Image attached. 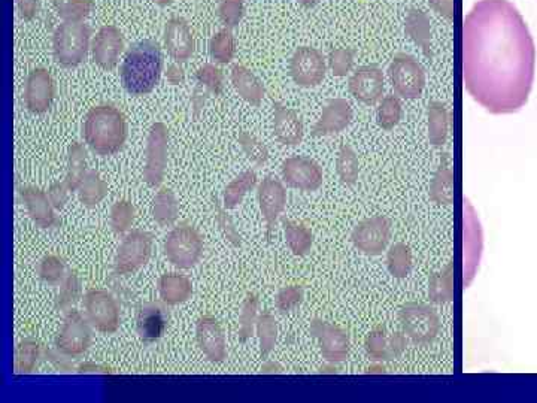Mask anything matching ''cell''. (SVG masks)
I'll list each match as a JSON object with an SVG mask.
<instances>
[{
	"mask_svg": "<svg viewBox=\"0 0 537 403\" xmlns=\"http://www.w3.org/2000/svg\"><path fill=\"white\" fill-rule=\"evenodd\" d=\"M536 45L517 6L479 0L463 21V83L491 114H514L529 102Z\"/></svg>",
	"mask_w": 537,
	"mask_h": 403,
	"instance_id": "obj_1",
	"label": "cell"
},
{
	"mask_svg": "<svg viewBox=\"0 0 537 403\" xmlns=\"http://www.w3.org/2000/svg\"><path fill=\"white\" fill-rule=\"evenodd\" d=\"M162 69L163 57L159 44L145 39L127 50L121 63V83L130 95H148L159 84Z\"/></svg>",
	"mask_w": 537,
	"mask_h": 403,
	"instance_id": "obj_2",
	"label": "cell"
},
{
	"mask_svg": "<svg viewBox=\"0 0 537 403\" xmlns=\"http://www.w3.org/2000/svg\"><path fill=\"white\" fill-rule=\"evenodd\" d=\"M83 136L87 147L97 156H114L126 144V117L109 103L94 106L87 114Z\"/></svg>",
	"mask_w": 537,
	"mask_h": 403,
	"instance_id": "obj_3",
	"label": "cell"
},
{
	"mask_svg": "<svg viewBox=\"0 0 537 403\" xmlns=\"http://www.w3.org/2000/svg\"><path fill=\"white\" fill-rule=\"evenodd\" d=\"M91 30L84 21H65L53 36V54L57 65L75 68L86 60L90 50Z\"/></svg>",
	"mask_w": 537,
	"mask_h": 403,
	"instance_id": "obj_4",
	"label": "cell"
},
{
	"mask_svg": "<svg viewBox=\"0 0 537 403\" xmlns=\"http://www.w3.org/2000/svg\"><path fill=\"white\" fill-rule=\"evenodd\" d=\"M399 321L403 333L415 344L430 345L438 339L442 323L429 303L406 302L400 306Z\"/></svg>",
	"mask_w": 537,
	"mask_h": 403,
	"instance_id": "obj_5",
	"label": "cell"
},
{
	"mask_svg": "<svg viewBox=\"0 0 537 403\" xmlns=\"http://www.w3.org/2000/svg\"><path fill=\"white\" fill-rule=\"evenodd\" d=\"M205 251L202 235L190 223H181L171 230L165 241V256L175 268L193 269Z\"/></svg>",
	"mask_w": 537,
	"mask_h": 403,
	"instance_id": "obj_6",
	"label": "cell"
},
{
	"mask_svg": "<svg viewBox=\"0 0 537 403\" xmlns=\"http://www.w3.org/2000/svg\"><path fill=\"white\" fill-rule=\"evenodd\" d=\"M391 86L399 98L414 101L423 95L426 87V72L411 54L399 53L394 56L390 69Z\"/></svg>",
	"mask_w": 537,
	"mask_h": 403,
	"instance_id": "obj_7",
	"label": "cell"
},
{
	"mask_svg": "<svg viewBox=\"0 0 537 403\" xmlns=\"http://www.w3.org/2000/svg\"><path fill=\"white\" fill-rule=\"evenodd\" d=\"M153 254V235L145 230H132L121 242L114 260L118 277L135 274L150 262Z\"/></svg>",
	"mask_w": 537,
	"mask_h": 403,
	"instance_id": "obj_8",
	"label": "cell"
},
{
	"mask_svg": "<svg viewBox=\"0 0 537 403\" xmlns=\"http://www.w3.org/2000/svg\"><path fill=\"white\" fill-rule=\"evenodd\" d=\"M56 350L69 359L83 357L91 347V324L77 309L66 311L62 329L57 333Z\"/></svg>",
	"mask_w": 537,
	"mask_h": 403,
	"instance_id": "obj_9",
	"label": "cell"
},
{
	"mask_svg": "<svg viewBox=\"0 0 537 403\" xmlns=\"http://www.w3.org/2000/svg\"><path fill=\"white\" fill-rule=\"evenodd\" d=\"M393 236V223L385 215H373L360 221L351 233V241L358 253L378 257L387 250Z\"/></svg>",
	"mask_w": 537,
	"mask_h": 403,
	"instance_id": "obj_10",
	"label": "cell"
},
{
	"mask_svg": "<svg viewBox=\"0 0 537 403\" xmlns=\"http://www.w3.org/2000/svg\"><path fill=\"white\" fill-rule=\"evenodd\" d=\"M84 309L91 327L103 335H114L121 324L120 305L117 299L102 289H91L84 296Z\"/></svg>",
	"mask_w": 537,
	"mask_h": 403,
	"instance_id": "obj_11",
	"label": "cell"
},
{
	"mask_svg": "<svg viewBox=\"0 0 537 403\" xmlns=\"http://www.w3.org/2000/svg\"><path fill=\"white\" fill-rule=\"evenodd\" d=\"M169 130L166 124L154 123L148 132L147 160H145L144 181L148 187H160L165 181L168 169Z\"/></svg>",
	"mask_w": 537,
	"mask_h": 403,
	"instance_id": "obj_12",
	"label": "cell"
},
{
	"mask_svg": "<svg viewBox=\"0 0 537 403\" xmlns=\"http://www.w3.org/2000/svg\"><path fill=\"white\" fill-rule=\"evenodd\" d=\"M309 333L317 341L321 356L327 363L339 365L350 357V335L342 327L317 318L309 326Z\"/></svg>",
	"mask_w": 537,
	"mask_h": 403,
	"instance_id": "obj_13",
	"label": "cell"
},
{
	"mask_svg": "<svg viewBox=\"0 0 537 403\" xmlns=\"http://www.w3.org/2000/svg\"><path fill=\"white\" fill-rule=\"evenodd\" d=\"M288 72L296 86L312 89L326 78V60L317 48L300 47L291 56Z\"/></svg>",
	"mask_w": 537,
	"mask_h": 403,
	"instance_id": "obj_14",
	"label": "cell"
},
{
	"mask_svg": "<svg viewBox=\"0 0 537 403\" xmlns=\"http://www.w3.org/2000/svg\"><path fill=\"white\" fill-rule=\"evenodd\" d=\"M484 250V235L475 208L469 201L464 202V287L472 284L481 263Z\"/></svg>",
	"mask_w": 537,
	"mask_h": 403,
	"instance_id": "obj_15",
	"label": "cell"
},
{
	"mask_svg": "<svg viewBox=\"0 0 537 403\" xmlns=\"http://www.w3.org/2000/svg\"><path fill=\"white\" fill-rule=\"evenodd\" d=\"M281 174L284 183L299 192H317L324 183L323 169L309 157H288L282 162Z\"/></svg>",
	"mask_w": 537,
	"mask_h": 403,
	"instance_id": "obj_16",
	"label": "cell"
},
{
	"mask_svg": "<svg viewBox=\"0 0 537 403\" xmlns=\"http://www.w3.org/2000/svg\"><path fill=\"white\" fill-rule=\"evenodd\" d=\"M197 347L211 363L227 359L226 335L220 321L211 314L202 315L196 324Z\"/></svg>",
	"mask_w": 537,
	"mask_h": 403,
	"instance_id": "obj_17",
	"label": "cell"
},
{
	"mask_svg": "<svg viewBox=\"0 0 537 403\" xmlns=\"http://www.w3.org/2000/svg\"><path fill=\"white\" fill-rule=\"evenodd\" d=\"M257 201H259L260 211L265 218L266 238L270 241V235H272L273 229H275L285 206H287V190L281 181L266 177L257 186Z\"/></svg>",
	"mask_w": 537,
	"mask_h": 403,
	"instance_id": "obj_18",
	"label": "cell"
},
{
	"mask_svg": "<svg viewBox=\"0 0 537 403\" xmlns=\"http://www.w3.org/2000/svg\"><path fill=\"white\" fill-rule=\"evenodd\" d=\"M364 350L372 362H393L405 353L406 338L402 333H390L385 327H375L364 339Z\"/></svg>",
	"mask_w": 537,
	"mask_h": 403,
	"instance_id": "obj_19",
	"label": "cell"
},
{
	"mask_svg": "<svg viewBox=\"0 0 537 403\" xmlns=\"http://www.w3.org/2000/svg\"><path fill=\"white\" fill-rule=\"evenodd\" d=\"M384 87V72L376 65L361 66L348 83L353 98L369 106L381 102Z\"/></svg>",
	"mask_w": 537,
	"mask_h": 403,
	"instance_id": "obj_20",
	"label": "cell"
},
{
	"mask_svg": "<svg viewBox=\"0 0 537 403\" xmlns=\"http://www.w3.org/2000/svg\"><path fill=\"white\" fill-rule=\"evenodd\" d=\"M166 303L148 302L139 306L136 315V332L144 344L150 345L165 335L169 326V312Z\"/></svg>",
	"mask_w": 537,
	"mask_h": 403,
	"instance_id": "obj_21",
	"label": "cell"
},
{
	"mask_svg": "<svg viewBox=\"0 0 537 403\" xmlns=\"http://www.w3.org/2000/svg\"><path fill=\"white\" fill-rule=\"evenodd\" d=\"M123 50V35L115 26H103L91 42L94 63L105 71L117 68Z\"/></svg>",
	"mask_w": 537,
	"mask_h": 403,
	"instance_id": "obj_22",
	"label": "cell"
},
{
	"mask_svg": "<svg viewBox=\"0 0 537 403\" xmlns=\"http://www.w3.org/2000/svg\"><path fill=\"white\" fill-rule=\"evenodd\" d=\"M54 81L50 72L44 68H36L30 72L24 90V103L33 114H44L54 101Z\"/></svg>",
	"mask_w": 537,
	"mask_h": 403,
	"instance_id": "obj_23",
	"label": "cell"
},
{
	"mask_svg": "<svg viewBox=\"0 0 537 403\" xmlns=\"http://www.w3.org/2000/svg\"><path fill=\"white\" fill-rule=\"evenodd\" d=\"M351 121H353V108L350 102L342 98L332 99L324 106L320 118L312 127V136L323 138L338 135L350 126Z\"/></svg>",
	"mask_w": 537,
	"mask_h": 403,
	"instance_id": "obj_24",
	"label": "cell"
},
{
	"mask_svg": "<svg viewBox=\"0 0 537 403\" xmlns=\"http://www.w3.org/2000/svg\"><path fill=\"white\" fill-rule=\"evenodd\" d=\"M21 201L26 205L27 212L33 223L39 229H57L62 224L60 218L54 212L53 203L48 198V193L38 187H23L20 189Z\"/></svg>",
	"mask_w": 537,
	"mask_h": 403,
	"instance_id": "obj_25",
	"label": "cell"
},
{
	"mask_svg": "<svg viewBox=\"0 0 537 403\" xmlns=\"http://www.w3.org/2000/svg\"><path fill=\"white\" fill-rule=\"evenodd\" d=\"M166 51L177 63H184L193 56L194 38L190 27L182 18H171L166 23L163 33Z\"/></svg>",
	"mask_w": 537,
	"mask_h": 403,
	"instance_id": "obj_26",
	"label": "cell"
},
{
	"mask_svg": "<svg viewBox=\"0 0 537 403\" xmlns=\"http://www.w3.org/2000/svg\"><path fill=\"white\" fill-rule=\"evenodd\" d=\"M303 123L294 109L273 103V135L287 147H296L303 139Z\"/></svg>",
	"mask_w": 537,
	"mask_h": 403,
	"instance_id": "obj_27",
	"label": "cell"
},
{
	"mask_svg": "<svg viewBox=\"0 0 537 403\" xmlns=\"http://www.w3.org/2000/svg\"><path fill=\"white\" fill-rule=\"evenodd\" d=\"M429 198L436 205L449 206L454 203V171L448 153L442 156L433 180L430 181Z\"/></svg>",
	"mask_w": 537,
	"mask_h": 403,
	"instance_id": "obj_28",
	"label": "cell"
},
{
	"mask_svg": "<svg viewBox=\"0 0 537 403\" xmlns=\"http://www.w3.org/2000/svg\"><path fill=\"white\" fill-rule=\"evenodd\" d=\"M232 84L236 93L244 99L245 102L253 106L262 105L265 99V86L262 81L242 65H236L232 69Z\"/></svg>",
	"mask_w": 537,
	"mask_h": 403,
	"instance_id": "obj_29",
	"label": "cell"
},
{
	"mask_svg": "<svg viewBox=\"0 0 537 403\" xmlns=\"http://www.w3.org/2000/svg\"><path fill=\"white\" fill-rule=\"evenodd\" d=\"M159 292L162 302L168 306L185 303L193 296V284L184 275L165 274L159 280Z\"/></svg>",
	"mask_w": 537,
	"mask_h": 403,
	"instance_id": "obj_30",
	"label": "cell"
},
{
	"mask_svg": "<svg viewBox=\"0 0 537 403\" xmlns=\"http://www.w3.org/2000/svg\"><path fill=\"white\" fill-rule=\"evenodd\" d=\"M427 130H429V142L433 147H444L451 127V117L447 106L442 102H432L427 109Z\"/></svg>",
	"mask_w": 537,
	"mask_h": 403,
	"instance_id": "obj_31",
	"label": "cell"
},
{
	"mask_svg": "<svg viewBox=\"0 0 537 403\" xmlns=\"http://www.w3.org/2000/svg\"><path fill=\"white\" fill-rule=\"evenodd\" d=\"M41 359H45V347L33 338H26L15 350V375H29L36 371Z\"/></svg>",
	"mask_w": 537,
	"mask_h": 403,
	"instance_id": "obj_32",
	"label": "cell"
},
{
	"mask_svg": "<svg viewBox=\"0 0 537 403\" xmlns=\"http://www.w3.org/2000/svg\"><path fill=\"white\" fill-rule=\"evenodd\" d=\"M282 227H284L285 242L291 253L297 257L308 256L314 245L312 230L303 223H296L287 218H282Z\"/></svg>",
	"mask_w": 537,
	"mask_h": 403,
	"instance_id": "obj_33",
	"label": "cell"
},
{
	"mask_svg": "<svg viewBox=\"0 0 537 403\" xmlns=\"http://www.w3.org/2000/svg\"><path fill=\"white\" fill-rule=\"evenodd\" d=\"M430 302L444 305L454 299V265L447 263L441 271L433 272L429 277Z\"/></svg>",
	"mask_w": 537,
	"mask_h": 403,
	"instance_id": "obj_34",
	"label": "cell"
},
{
	"mask_svg": "<svg viewBox=\"0 0 537 403\" xmlns=\"http://www.w3.org/2000/svg\"><path fill=\"white\" fill-rule=\"evenodd\" d=\"M151 215L160 227H172L177 223L179 203L177 196L171 189H162L157 193L153 206H151Z\"/></svg>",
	"mask_w": 537,
	"mask_h": 403,
	"instance_id": "obj_35",
	"label": "cell"
},
{
	"mask_svg": "<svg viewBox=\"0 0 537 403\" xmlns=\"http://www.w3.org/2000/svg\"><path fill=\"white\" fill-rule=\"evenodd\" d=\"M87 151L83 144L74 142L68 151V172L65 183L71 192H78L87 175Z\"/></svg>",
	"mask_w": 537,
	"mask_h": 403,
	"instance_id": "obj_36",
	"label": "cell"
},
{
	"mask_svg": "<svg viewBox=\"0 0 537 403\" xmlns=\"http://www.w3.org/2000/svg\"><path fill=\"white\" fill-rule=\"evenodd\" d=\"M257 183H259V178H257L256 172H242V174L239 175V177H236L232 183L227 184L223 195L224 208L235 209L236 206L241 205L245 196L256 189Z\"/></svg>",
	"mask_w": 537,
	"mask_h": 403,
	"instance_id": "obj_37",
	"label": "cell"
},
{
	"mask_svg": "<svg viewBox=\"0 0 537 403\" xmlns=\"http://www.w3.org/2000/svg\"><path fill=\"white\" fill-rule=\"evenodd\" d=\"M412 265H414V259H412V251L408 245L396 242L388 248L387 269L391 277L403 280L411 274Z\"/></svg>",
	"mask_w": 537,
	"mask_h": 403,
	"instance_id": "obj_38",
	"label": "cell"
},
{
	"mask_svg": "<svg viewBox=\"0 0 537 403\" xmlns=\"http://www.w3.org/2000/svg\"><path fill=\"white\" fill-rule=\"evenodd\" d=\"M108 183L96 171L87 172L83 184L78 189V199L87 208H96L108 196Z\"/></svg>",
	"mask_w": 537,
	"mask_h": 403,
	"instance_id": "obj_39",
	"label": "cell"
},
{
	"mask_svg": "<svg viewBox=\"0 0 537 403\" xmlns=\"http://www.w3.org/2000/svg\"><path fill=\"white\" fill-rule=\"evenodd\" d=\"M256 335L259 338L260 359L266 362V360H269L270 354L275 350L276 341H278V323H276V318L270 312H263V314L259 315Z\"/></svg>",
	"mask_w": 537,
	"mask_h": 403,
	"instance_id": "obj_40",
	"label": "cell"
},
{
	"mask_svg": "<svg viewBox=\"0 0 537 403\" xmlns=\"http://www.w3.org/2000/svg\"><path fill=\"white\" fill-rule=\"evenodd\" d=\"M259 296L256 293H248L242 305L241 315H239V342L247 344L256 332L257 321H259Z\"/></svg>",
	"mask_w": 537,
	"mask_h": 403,
	"instance_id": "obj_41",
	"label": "cell"
},
{
	"mask_svg": "<svg viewBox=\"0 0 537 403\" xmlns=\"http://www.w3.org/2000/svg\"><path fill=\"white\" fill-rule=\"evenodd\" d=\"M336 172L345 186H354L360 177V160L351 145H342L336 157Z\"/></svg>",
	"mask_w": 537,
	"mask_h": 403,
	"instance_id": "obj_42",
	"label": "cell"
},
{
	"mask_svg": "<svg viewBox=\"0 0 537 403\" xmlns=\"http://www.w3.org/2000/svg\"><path fill=\"white\" fill-rule=\"evenodd\" d=\"M81 293H83V286H81L80 275L75 271H69L63 283L60 284V292L54 303L57 311H69L75 303L80 301Z\"/></svg>",
	"mask_w": 537,
	"mask_h": 403,
	"instance_id": "obj_43",
	"label": "cell"
},
{
	"mask_svg": "<svg viewBox=\"0 0 537 403\" xmlns=\"http://www.w3.org/2000/svg\"><path fill=\"white\" fill-rule=\"evenodd\" d=\"M402 102H400L399 96L388 95L379 102L378 109H376V121L378 126L385 132H390L397 124L402 120Z\"/></svg>",
	"mask_w": 537,
	"mask_h": 403,
	"instance_id": "obj_44",
	"label": "cell"
},
{
	"mask_svg": "<svg viewBox=\"0 0 537 403\" xmlns=\"http://www.w3.org/2000/svg\"><path fill=\"white\" fill-rule=\"evenodd\" d=\"M406 32L415 44L430 53V20L423 11H412L406 18Z\"/></svg>",
	"mask_w": 537,
	"mask_h": 403,
	"instance_id": "obj_45",
	"label": "cell"
},
{
	"mask_svg": "<svg viewBox=\"0 0 537 403\" xmlns=\"http://www.w3.org/2000/svg\"><path fill=\"white\" fill-rule=\"evenodd\" d=\"M209 54H211L212 60L220 65L232 62L233 56H235V36H233L232 30H220L217 35L212 36L211 41H209Z\"/></svg>",
	"mask_w": 537,
	"mask_h": 403,
	"instance_id": "obj_46",
	"label": "cell"
},
{
	"mask_svg": "<svg viewBox=\"0 0 537 403\" xmlns=\"http://www.w3.org/2000/svg\"><path fill=\"white\" fill-rule=\"evenodd\" d=\"M136 209L129 201H118L112 205L111 214H109V223H111L112 232L115 235H124L132 229L135 223Z\"/></svg>",
	"mask_w": 537,
	"mask_h": 403,
	"instance_id": "obj_47",
	"label": "cell"
},
{
	"mask_svg": "<svg viewBox=\"0 0 537 403\" xmlns=\"http://www.w3.org/2000/svg\"><path fill=\"white\" fill-rule=\"evenodd\" d=\"M212 208H214V217L217 220L218 227L223 233L224 239L232 245L233 248L242 247V236L236 229L235 221L227 214V209L217 198H212Z\"/></svg>",
	"mask_w": 537,
	"mask_h": 403,
	"instance_id": "obj_48",
	"label": "cell"
},
{
	"mask_svg": "<svg viewBox=\"0 0 537 403\" xmlns=\"http://www.w3.org/2000/svg\"><path fill=\"white\" fill-rule=\"evenodd\" d=\"M53 3L65 21H83L93 8V0H53Z\"/></svg>",
	"mask_w": 537,
	"mask_h": 403,
	"instance_id": "obj_49",
	"label": "cell"
},
{
	"mask_svg": "<svg viewBox=\"0 0 537 403\" xmlns=\"http://www.w3.org/2000/svg\"><path fill=\"white\" fill-rule=\"evenodd\" d=\"M65 277V263L60 257L45 256L39 263V278L48 286H59Z\"/></svg>",
	"mask_w": 537,
	"mask_h": 403,
	"instance_id": "obj_50",
	"label": "cell"
},
{
	"mask_svg": "<svg viewBox=\"0 0 537 403\" xmlns=\"http://www.w3.org/2000/svg\"><path fill=\"white\" fill-rule=\"evenodd\" d=\"M305 299V289L300 284H290V286L282 287L276 295L275 306L281 314H288L299 308Z\"/></svg>",
	"mask_w": 537,
	"mask_h": 403,
	"instance_id": "obj_51",
	"label": "cell"
},
{
	"mask_svg": "<svg viewBox=\"0 0 537 403\" xmlns=\"http://www.w3.org/2000/svg\"><path fill=\"white\" fill-rule=\"evenodd\" d=\"M238 141L239 144H241L245 156H247L251 162L256 163L257 166H263L268 163V148H266V145H263V142H260L256 136L251 135V133L248 132H241L239 133Z\"/></svg>",
	"mask_w": 537,
	"mask_h": 403,
	"instance_id": "obj_52",
	"label": "cell"
},
{
	"mask_svg": "<svg viewBox=\"0 0 537 403\" xmlns=\"http://www.w3.org/2000/svg\"><path fill=\"white\" fill-rule=\"evenodd\" d=\"M196 80L199 86L205 87L212 95L220 96L224 89V77L221 69L214 65H203L196 72Z\"/></svg>",
	"mask_w": 537,
	"mask_h": 403,
	"instance_id": "obj_53",
	"label": "cell"
},
{
	"mask_svg": "<svg viewBox=\"0 0 537 403\" xmlns=\"http://www.w3.org/2000/svg\"><path fill=\"white\" fill-rule=\"evenodd\" d=\"M354 57H356V51L351 50V48H336V50H333L329 57L332 74L338 78L347 77L351 69H353Z\"/></svg>",
	"mask_w": 537,
	"mask_h": 403,
	"instance_id": "obj_54",
	"label": "cell"
},
{
	"mask_svg": "<svg viewBox=\"0 0 537 403\" xmlns=\"http://www.w3.org/2000/svg\"><path fill=\"white\" fill-rule=\"evenodd\" d=\"M244 15V0H221L218 17L227 29L238 26Z\"/></svg>",
	"mask_w": 537,
	"mask_h": 403,
	"instance_id": "obj_55",
	"label": "cell"
},
{
	"mask_svg": "<svg viewBox=\"0 0 537 403\" xmlns=\"http://www.w3.org/2000/svg\"><path fill=\"white\" fill-rule=\"evenodd\" d=\"M69 192L71 190L66 186L65 181L63 183H54L53 186L48 189V198L53 203L54 208L57 211H62L65 208L66 203L69 201Z\"/></svg>",
	"mask_w": 537,
	"mask_h": 403,
	"instance_id": "obj_56",
	"label": "cell"
},
{
	"mask_svg": "<svg viewBox=\"0 0 537 403\" xmlns=\"http://www.w3.org/2000/svg\"><path fill=\"white\" fill-rule=\"evenodd\" d=\"M166 77H168L169 84H172V86H181L185 80L184 69L179 65H175V63L174 65H169Z\"/></svg>",
	"mask_w": 537,
	"mask_h": 403,
	"instance_id": "obj_57",
	"label": "cell"
},
{
	"mask_svg": "<svg viewBox=\"0 0 537 403\" xmlns=\"http://www.w3.org/2000/svg\"><path fill=\"white\" fill-rule=\"evenodd\" d=\"M78 374H112L111 368L108 366L96 365V363H83L78 366Z\"/></svg>",
	"mask_w": 537,
	"mask_h": 403,
	"instance_id": "obj_58",
	"label": "cell"
},
{
	"mask_svg": "<svg viewBox=\"0 0 537 403\" xmlns=\"http://www.w3.org/2000/svg\"><path fill=\"white\" fill-rule=\"evenodd\" d=\"M206 102V93L200 92V87H197L194 90L193 98H191V103H193L194 114L199 115V112L202 111L203 105Z\"/></svg>",
	"mask_w": 537,
	"mask_h": 403,
	"instance_id": "obj_59",
	"label": "cell"
},
{
	"mask_svg": "<svg viewBox=\"0 0 537 403\" xmlns=\"http://www.w3.org/2000/svg\"><path fill=\"white\" fill-rule=\"evenodd\" d=\"M284 369L281 368V365L276 362H270L266 360L265 365L262 368V374H281Z\"/></svg>",
	"mask_w": 537,
	"mask_h": 403,
	"instance_id": "obj_60",
	"label": "cell"
},
{
	"mask_svg": "<svg viewBox=\"0 0 537 403\" xmlns=\"http://www.w3.org/2000/svg\"><path fill=\"white\" fill-rule=\"evenodd\" d=\"M367 374H378V375H382V374H385V368H384V365H382V362H373L372 365L369 366V368H367Z\"/></svg>",
	"mask_w": 537,
	"mask_h": 403,
	"instance_id": "obj_61",
	"label": "cell"
},
{
	"mask_svg": "<svg viewBox=\"0 0 537 403\" xmlns=\"http://www.w3.org/2000/svg\"><path fill=\"white\" fill-rule=\"evenodd\" d=\"M327 365H329V368H321V374H338L336 365H333V363H327Z\"/></svg>",
	"mask_w": 537,
	"mask_h": 403,
	"instance_id": "obj_62",
	"label": "cell"
}]
</instances>
